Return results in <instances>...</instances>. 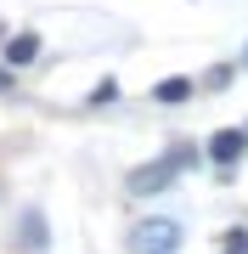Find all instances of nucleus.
<instances>
[{"mask_svg": "<svg viewBox=\"0 0 248 254\" xmlns=\"http://www.w3.org/2000/svg\"><path fill=\"white\" fill-rule=\"evenodd\" d=\"M243 63H248V57H243Z\"/></svg>", "mask_w": 248, "mask_h": 254, "instance_id": "nucleus-8", "label": "nucleus"}, {"mask_svg": "<svg viewBox=\"0 0 248 254\" xmlns=\"http://www.w3.org/2000/svg\"><path fill=\"white\" fill-rule=\"evenodd\" d=\"M192 164H198L192 147H175V153L152 158V164H136V170L124 175V192H130V198H158V192H169L186 170H192Z\"/></svg>", "mask_w": 248, "mask_h": 254, "instance_id": "nucleus-1", "label": "nucleus"}, {"mask_svg": "<svg viewBox=\"0 0 248 254\" xmlns=\"http://www.w3.org/2000/svg\"><path fill=\"white\" fill-rule=\"evenodd\" d=\"M17 249L23 254H46L51 249V237H46V215H34V209H23V220H17Z\"/></svg>", "mask_w": 248, "mask_h": 254, "instance_id": "nucleus-3", "label": "nucleus"}, {"mask_svg": "<svg viewBox=\"0 0 248 254\" xmlns=\"http://www.w3.org/2000/svg\"><path fill=\"white\" fill-rule=\"evenodd\" d=\"M186 96H192V79H164L152 91V102H164V108H175V102H186Z\"/></svg>", "mask_w": 248, "mask_h": 254, "instance_id": "nucleus-6", "label": "nucleus"}, {"mask_svg": "<svg viewBox=\"0 0 248 254\" xmlns=\"http://www.w3.org/2000/svg\"><path fill=\"white\" fill-rule=\"evenodd\" d=\"M124 249L130 254H175L181 249V220H141Z\"/></svg>", "mask_w": 248, "mask_h": 254, "instance_id": "nucleus-2", "label": "nucleus"}, {"mask_svg": "<svg viewBox=\"0 0 248 254\" xmlns=\"http://www.w3.org/2000/svg\"><path fill=\"white\" fill-rule=\"evenodd\" d=\"M34 57H40V40L34 34H6V63L11 68H28Z\"/></svg>", "mask_w": 248, "mask_h": 254, "instance_id": "nucleus-5", "label": "nucleus"}, {"mask_svg": "<svg viewBox=\"0 0 248 254\" xmlns=\"http://www.w3.org/2000/svg\"><path fill=\"white\" fill-rule=\"evenodd\" d=\"M220 254H248V232L237 226V232H226V243H220Z\"/></svg>", "mask_w": 248, "mask_h": 254, "instance_id": "nucleus-7", "label": "nucleus"}, {"mask_svg": "<svg viewBox=\"0 0 248 254\" xmlns=\"http://www.w3.org/2000/svg\"><path fill=\"white\" fill-rule=\"evenodd\" d=\"M243 153H248V136H243V130H220V136L209 141V158L214 164H237Z\"/></svg>", "mask_w": 248, "mask_h": 254, "instance_id": "nucleus-4", "label": "nucleus"}]
</instances>
